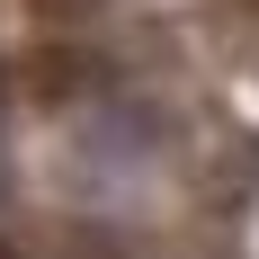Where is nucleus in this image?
<instances>
[{
	"instance_id": "nucleus-1",
	"label": "nucleus",
	"mask_w": 259,
	"mask_h": 259,
	"mask_svg": "<svg viewBox=\"0 0 259 259\" xmlns=\"http://www.w3.org/2000/svg\"><path fill=\"white\" fill-rule=\"evenodd\" d=\"M27 9H36L45 27H80V18H99L107 0H27Z\"/></svg>"
}]
</instances>
